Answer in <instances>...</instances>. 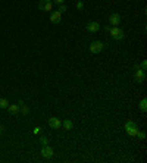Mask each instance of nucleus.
<instances>
[{
  "instance_id": "obj_8",
  "label": "nucleus",
  "mask_w": 147,
  "mask_h": 163,
  "mask_svg": "<svg viewBox=\"0 0 147 163\" xmlns=\"http://www.w3.org/2000/svg\"><path fill=\"white\" fill-rule=\"evenodd\" d=\"M60 21H62V13H60L59 11L51 12L50 13V22L51 24H60Z\"/></svg>"
},
{
  "instance_id": "obj_16",
  "label": "nucleus",
  "mask_w": 147,
  "mask_h": 163,
  "mask_svg": "<svg viewBox=\"0 0 147 163\" xmlns=\"http://www.w3.org/2000/svg\"><path fill=\"white\" fill-rule=\"evenodd\" d=\"M19 110H21V112H22V115H28L29 113V109H28V106H19Z\"/></svg>"
},
{
  "instance_id": "obj_7",
  "label": "nucleus",
  "mask_w": 147,
  "mask_h": 163,
  "mask_svg": "<svg viewBox=\"0 0 147 163\" xmlns=\"http://www.w3.org/2000/svg\"><path fill=\"white\" fill-rule=\"evenodd\" d=\"M119 24H121V15L119 13H110L109 15V25L118 27Z\"/></svg>"
},
{
  "instance_id": "obj_14",
  "label": "nucleus",
  "mask_w": 147,
  "mask_h": 163,
  "mask_svg": "<svg viewBox=\"0 0 147 163\" xmlns=\"http://www.w3.org/2000/svg\"><path fill=\"white\" fill-rule=\"evenodd\" d=\"M140 109H141L143 112L147 110V99H143V100L140 101Z\"/></svg>"
},
{
  "instance_id": "obj_2",
  "label": "nucleus",
  "mask_w": 147,
  "mask_h": 163,
  "mask_svg": "<svg viewBox=\"0 0 147 163\" xmlns=\"http://www.w3.org/2000/svg\"><path fill=\"white\" fill-rule=\"evenodd\" d=\"M109 34H110V37H112L113 40H118V41L125 38V31L118 28V27H112V28L109 29Z\"/></svg>"
},
{
  "instance_id": "obj_18",
  "label": "nucleus",
  "mask_w": 147,
  "mask_h": 163,
  "mask_svg": "<svg viewBox=\"0 0 147 163\" xmlns=\"http://www.w3.org/2000/svg\"><path fill=\"white\" fill-rule=\"evenodd\" d=\"M137 137H138L140 140H144V138H146V132H144V131H138V134H137Z\"/></svg>"
},
{
  "instance_id": "obj_22",
  "label": "nucleus",
  "mask_w": 147,
  "mask_h": 163,
  "mask_svg": "<svg viewBox=\"0 0 147 163\" xmlns=\"http://www.w3.org/2000/svg\"><path fill=\"white\" fill-rule=\"evenodd\" d=\"M41 132V126H35L34 128V134H40Z\"/></svg>"
},
{
  "instance_id": "obj_13",
  "label": "nucleus",
  "mask_w": 147,
  "mask_h": 163,
  "mask_svg": "<svg viewBox=\"0 0 147 163\" xmlns=\"http://www.w3.org/2000/svg\"><path fill=\"white\" fill-rule=\"evenodd\" d=\"M7 106H9V101L2 97V99H0V109H7Z\"/></svg>"
},
{
  "instance_id": "obj_6",
  "label": "nucleus",
  "mask_w": 147,
  "mask_h": 163,
  "mask_svg": "<svg viewBox=\"0 0 147 163\" xmlns=\"http://www.w3.org/2000/svg\"><path fill=\"white\" fill-rule=\"evenodd\" d=\"M53 154H55V150H53V147H50L49 144L41 147V156H43L44 159H51L53 157Z\"/></svg>"
},
{
  "instance_id": "obj_4",
  "label": "nucleus",
  "mask_w": 147,
  "mask_h": 163,
  "mask_svg": "<svg viewBox=\"0 0 147 163\" xmlns=\"http://www.w3.org/2000/svg\"><path fill=\"white\" fill-rule=\"evenodd\" d=\"M53 3H51V0H41L38 3V9L40 11H44V12H51L53 11Z\"/></svg>"
},
{
  "instance_id": "obj_15",
  "label": "nucleus",
  "mask_w": 147,
  "mask_h": 163,
  "mask_svg": "<svg viewBox=\"0 0 147 163\" xmlns=\"http://www.w3.org/2000/svg\"><path fill=\"white\" fill-rule=\"evenodd\" d=\"M75 7H77V11H82V9H84V3H82V0H78V2L75 3Z\"/></svg>"
},
{
  "instance_id": "obj_3",
  "label": "nucleus",
  "mask_w": 147,
  "mask_h": 163,
  "mask_svg": "<svg viewBox=\"0 0 147 163\" xmlns=\"http://www.w3.org/2000/svg\"><path fill=\"white\" fill-rule=\"evenodd\" d=\"M103 49H105V44H103L102 41H93L90 44V47H88L90 53H93V55H97V53L103 51Z\"/></svg>"
},
{
  "instance_id": "obj_12",
  "label": "nucleus",
  "mask_w": 147,
  "mask_h": 163,
  "mask_svg": "<svg viewBox=\"0 0 147 163\" xmlns=\"http://www.w3.org/2000/svg\"><path fill=\"white\" fill-rule=\"evenodd\" d=\"M7 110H9V113H12V115H18L19 113V104H9L7 106Z\"/></svg>"
},
{
  "instance_id": "obj_10",
  "label": "nucleus",
  "mask_w": 147,
  "mask_h": 163,
  "mask_svg": "<svg viewBox=\"0 0 147 163\" xmlns=\"http://www.w3.org/2000/svg\"><path fill=\"white\" fill-rule=\"evenodd\" d=\"M99 29H100V24L96 22V21L87 24V31H90V33H97Z\"/></svg>"
},
{
  "instance_id": "obj_1",
  "label": "nucleus",
  "mask_w": 147,
  "mask_h": 163,
  "mask_svg": "<svg viewBox=\"0 0 147 163\" xmlns=\"http://www.w3.org/2000/svg\"><path fill=\"white\" fill-rule=\"evenodd\" d=\"M125 131H127V134L130 135V137H137L140 128H138V125H137L134 121L130 119V121H127V124H125Z\"/></svg>"
},
{
  "instance_id": "obj_24",
  "label": "nucleus",
  "mask_w": 147,
  "mask_h": 163,
  "mask_svg": "<svg viewBox=\"0 0 147 163\" xmlns=\"http://www.w3.org/2000/svg\"><path fill=\"white\" fill-rule=\"evenodd\" d=\"M110 28H112V25H106V27H105V29H106V31H109Z\"/></svg>"
},
{
  "instance_id": "obj_19",
  "label": "nucleus",
  "mask_w": 147,
  "mask_h": 163,
  "mask_svg": "<svg viewBox=\"0 0 147 163\" xmlns=\"http://www.w3.org/2000/svg\"><path fill=\"white\" fill-rule=\"evenodd\" d=\"M138 68H140V69H143V71H146V69H147V62H146V60H143V62L138 65Z\"/></svg>"
},
{
  "instance_id": "obj_23",
  "label": "nucleus",
  "mask_w": 147,
  "mask_h": 163,
  "mask_svg": "<svg viewBox=\"0 0 147 163\" xmlns=\"http://www.w3.org/2000/svg\"><path fill=\"white\" fill-rule=\"evenodd\" d=\"M3 132H5V126H3V125H0V135L3 134Z\"/></svg>"
},
{
  "instance_id": "obj_9",
  "label": "nucleus",
  "mask_w": 147,
  "mask_h": 163,
  "mask_svg": "<svg viewBox=\"0 0 147 163\" xmlns=\"http://www.w3.org/2000/svg\"><path fill=\"white\" fill-rule=\"evenodd\" d=\"M49 126L51 130H59L62 126V121H59L57 118H50L49 119Z\"/></svg>"
},
{
  "instance_id": "obj_17",
  "label": "nucleus",
  "mask_w": 147,
  "mask_h": 163,
  "mask_svg": "<svg viewBox=\"0 0 147 163\" xmlns=\"http://www.w3.org/2000/svg\"><path fill=\"white\" fill-rule=\"evenodd\" d=\"M40 144H41V147L47 146V144H49V140H47L46 137H41V138H40Z\"/></svg>"
},
{
  "instance_id": "obj_5",
  "label": "nucleus",
  "mask_w": 147,
  "mask_h": 163,
  "mask_svg": "<svg viewBox=\"0 0 147 163\" xmlns=\"http://www.w3.org/2000/svg\"><path fill=\"white\" fill-rule=\"evenodd\" d=\"M134 79L137 82H144L146 81V71H143L138 68V65H136V73H134Z\"/></svg>"
},
{
  "instance_id": "obj_11",
  "label": "nucleus",
  "mask_w": 147,
  "mask_h": 163,
  "mask_svg": "<svg viewBox=\"0 0 147 163\" xmlns=\"http://www.w3.org/2000/svg\"><path fill=\"white\" fill-rule=\"evenodd\" d=\"M62 128L66 131H71L74 128V124L71 119H65V121H62Z\"/></svg>"
},
{
  "instance_id": "obj_20",
  "label": "nucleus",
  "mask_w": 147,
  "mask_h": 163,
  "mask_svg": "<svg viewBox=\"0 0 147 163\" xmlns=\"http://www.w3.org/2000/svg\"><path fill=\"white\" fill-rule=\"evenodd\" d=\"M66 9H68V7L65 5H59V9H57V11L60 12V13H63V12H66Z\"/></svg>"
},
{
  "instance_id": "obj_21",
  "label": "nucleus",
  "mask_w": 147,
  "mask_h": 163,
  "mask_svg": "<svg viewBox=\"0 0 147 163\" xmlns=\"http://www.w3.org/2000/svg\"><path fill=\"white\" fill-rule=\"evenodd\" d=\"M51 3H53V5H63V0H51Z\"/></svg>"
}]
</instances>
